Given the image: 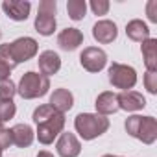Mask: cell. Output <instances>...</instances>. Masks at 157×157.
Returning <instances> with one entry per match:
<instances>
[{
    "instance_id": "6da1fadb",
    "label": "cell",
    "mask_w": 157,
    "mask_h": 157,
    "mask_svg": "<svg viewBox=\"0 0 157 157\" xmlns=\"http://www.w3.org/2000/svg\"><path fill=\"white\" fill-rule=\"evenodd\" d=\"M33 122L37 124V139L41 144H52L54 139L63 133L65 115L56 111L50 104L39 105L33 111Z\"/></svg>"
},
{
    "instance_id": "7a4b0ae2",
    "label": "cell",
    "mask_w": 157,
    "mask_h": 157,
    "mask_svg": "<svg viewBox=\"0 0 157 157\" xmlns=\"http://www.w3.org/2000/svg\"><path fill=\"white\" fill-rule=\"evenodd\" d=\"M74 128L83 140H93L109 129V118L98 113H80L74 120Z\"/></svg>"
},
{
    "instance_id": "3957f363",
    "label": "cell",
    "mask_w": 157,
    "mask_h": 157,
    "mask_svg": "<svg viewBox=\"0 0 157 157\" xmlns=\"http://www.w3.org/2000/svg\"><path fill=\"white\" fill-rule=\"evenodd\" d=\"M126 131L144 144H153L157 139V120L153 117L133 115L126 120Z\"/></svg>"
},
{
    "instance_id": "277c9868",
    "label": "cell",
    "mask_w": 157,
    "mask_h": 157,
    "mask_svg": "<svg viewBox=\"0 0 157 157\" xmlns=\"http://www.w3.org/2000/svg\"><path fill=\"white\" fill-rule=\"evenodd\" d=\"M50 89V80L46 76L39 74V72H26L17 87V93L21 94V98L24 100H33V98H41L48 93Z\"/></svg>"
},
{
    "instance_id": "5b68a950",
    "label": "cell",
    "mask_w": 157,
    "mask_h": 157,
    "mask_svg": "<svg viewBox=\"0 0 157 157\" xmlns=\"http://www.w3.org/2000/svg\"><path fill=\"white\" fill-rule=\"evenodd\" d=\"M56 10H57L56 0H43V2H39V10L35 17V32L46 37L56 32Z\"/></svg>"
},
{
    "instance_id": "8992f818",
    "label": "cell",
    "mask_w": 157,
    "mask_h": 157,
    "mask_svg": "<svg viewBox=\"0 0 157 157\" xmlns=\"http://www.w3.org/2000/svg\"><path fill=\"white\" fill-rule=\"evenodd\" d=\"M109 82L113 83V87L122 89V91H129L135 87L137 83V70L129 65H122V63H113L109 67Z\"/></svg>"
},
{
    "instance_id": "52a82bcc",
    "label": "cell",
    "mask_w": 157,
    "mask_h": 157,
    "mask_svg": "<svg viewBox=\"0 0 157 157\" xmlns=\"http://www.w3.org/2000/svg\"><path fill=\"white\" fill-rule=\"evenodd\" d=\"M10 52H11V57L17 65L24 63L37 54V41L32 37H19L10 44Z\"/></svg>"
},
{
    "instance_id": "ba28073f",
    "label": "cell",
    "mask_w": 157,
    "mask_h": 157,
    "mask_svg": "<svg viewBox=\"0 0 157 157\" xmlns=\"http://www.w3.org/2000/svg\"><path fill=\"white\" fill-rule=\"evenodd\" d=\"M80 63L87 72H100L107 63V54L102 48L89 46L80 54Z\"/></svg>"
},
{
    "instance_id": "9c48e42d",
    "label": "cell",
    "mask_w": 157,
    "mask_h": 157,
    "mask_svg": "<svg viewBox=\"0 0 157 157\" xmlns=\"http://www.w3.org/2000/svg\"><path fill=\"white\" fill-rule=\"evenodd\" d=\"M117 102H118V109H124L128 113L140 111V109L146 107L144 96L137 91H122L120 94H117Z\"/></svg>"
},
{
    "instance_id": "30bf717a",
    "label": "cell",
    "mask_w": 157,
    "mask_h": 157,
    "mask_svg": "<svg viewBox=\"0 0 157 157\" xmlns=\"http://www.w3.org/2000/svg\"><path fill=\"white\" fill-rule=\"evenodd\" d=\"M56 150L61 157H78L82 151V144L76 139L74 133H61V137L56 144Z\"/></svg>"
},
{
    "instance_id": "8fae6325",
    "label": "cell",
    "mask_w": 157,
    "mask_h": 157,
    "mask_svg": "<svg viewBox=\"0 0 157 157\" xmlns=\"http://www.w3.org/2000/svg\"><path fill=\"white\" fill-rule=\"evenodd\" d=\"M2 10L6 11V15L17 22L21 21H26L28 15H30V10H32V4L30 2H22V0H6L2 2Z\"/></svg>"
},
{
    "instance_id": "7c38bea8",
    "label": "cell",
    "mask_w": 157,
    "mask_h": 157,
    "mask_svg": "<svg viewBox=\"0 0 157 157\" xmlns=\"http://www.w3.org/2000/svg\"><path fill=\"white\" fill-rule=\"evenodd\" d=\"M117 35H118V30H117V24L113 21H98L93 26V37L102 44L113 43L117 39Z\"/></svg>"
},
{
    "instance_id": "4fadbf2b",
    "label": "cell",
    "mask_w": 157,
    "mask_h": 157,
    "mask_svg": "<svg viewBox=\"0 0 157 157\" xmlns=\"http://www.w3.org/2000/svg\"><path fill=\"white\" fill-rule=\"evenodd\" d=\"M37 63H39L41 74L46 76V78L52 76V74H57L59 68H61V57H59L54 50H44V52L39 56Z\"/></svg>"
},
{
    "instance_id": "5bb4252c",
    "label": "cell",
    "mask_w": 157,
    "mask_h": 157,
    "mask_svg": "<svg viewBox=\"0 0 157 157\" xmlns=\"http://www.w3.org/2000/svg\"><path fill=\"white\" fill-rule=\"evenodd\" d=\"M82 43H83V33L78 30V28H67V30H63L57 35V44L63 50H67V52L76 50Z\"/></svg>"
},
{
    "instance_id": "9a60e30c",
    "label": "cell",
    "mask_w": 157,
    "mask_h": 157,
    "mask_svg": "<svg viewBox=\"0 0 157 157\" xmlns=\"http://www.w3.org/2000/svg\"><path fill=\"white\" fill-rule=\"evenodd\" d=\"M50 105L63 115V113H67V111L72 109L74 96H72V93L68 89H56L52 93V96H50Z\"/></svg>"
},
{
    "instance_id": "2e32d148",
    "label": "cell",
    "mask_w": 157,
    "mask_h": 157,
    "mask_svg": "<svg viewBox=\"0 0 157 157\" xmlns=\"http://www.w3.org/2000/svg\"><path fill=\"white\" fill-rule=\"evenodd\" d=\"M10 133H11V142L19 148H28L33 142V137H35L33 129L28 124H17L10 129Z\"/></svg>"
},
{
    "instance_id": "e0dca14e",
    "label": "cell",
    "mask_w": 157,
    "mask_h": 157,
    "mask_svg": "<svg viewBox=\"0 0 157 157\" xmlns=\"http://www.w3.org/2000/svg\"><path fill=\"white\" fill-rule=\"evenodd\" d=\"M94 105H96V111H98V115H102V117L113 115V113H117V111H118L117 94H115V93H111V91H105V93L98 94V98H96Z\"/></svg>"
},
{
    "instance_id": "ac0fdd59",
    "label": "cell",
    "mask_w": 157,
    "mask_h": 157,
    "mask_svg": "<svg viewBox=\"0 0 157 157\" xmlns=\"http://www.w3.org/2000/svg\"><path fill=\"white\" fill-rule=\"evenodd\" d=\"M126 33L131 41L135 43H144L150 39V28L146 26V22L135 19V21H129L128 26H126Z\"/></svg>"
},
{
    "instance_id": "d6986e66",
    "label": "cell",
    "mask_w": 157,
    "mask_h": 157,
    "mask_svg": "<svg viewBox=\"0 0 157 157\" xmlns=\"http://www.w3.org/2000/svg\"><path fill=\"white\" fill-rule=\"evenodd\" d=\"M142 57L148 72H157V39H148L142 43Z\"/></svg>"
},
{
    "instance_id": "ffe728a7",
    "label": "cell",
    "mask_w": 157,
    "mask_h": 157,
    "mask_svg": "<svg viewBox=\"0 0 157 157\" xmlns=\"http://www.w3.org/2000/svg\"><path fill=\"white\" fill-rule=\"evenodd\" d=\"M67 11H68V17L72 21H82L85 17V11H87L85 0H68L67 2Z\"/></svg>"
},
{
    "instance_id": "44dd1931",
    "label": "cell",
    "mask_w": 157,
    "mask_h": 157,
    "mask_svg": "<svg viewBox=\"0 0 157 157\" xmlns=\"http://www.w3.org/2000/svg\"><path fill=\"white\" fill-rule=\"evenodd\" d=\"M15 113H17V107H15L13 100H0V120L6 122V120L13 118Z\"/></svg>"
},
{
    "instance_id": "7402d4cb",
    "label": "cell",
    "mask_w": 157,
    "mask_h": 157,
    "mask_svg": "<svg viewBox=\"0 0 157 157\" xmlns=\"http://www.w3.org/2000/svg\"><path fill=\"white\" fill-rule=\"evenodd\" d=\"M17 94V85L11 80H0V100H11Z\"/></svg>"
},
{
    "instance_id": "603a6c76",
    "label": "cell",
    "mask_w": 157,
    "mask_h": 157,
    "mask_svg": "<svg viewBox=\"0 0 157 157\" xmlns=\"http://www.w3.org/2000/svg\"><path fill=\"white\" fill-rule=\"evenodd\" d=\"M0 61L2 63H6L11 70L17 67V63L13 61V57H11V52H10V44H0Z\"/></svg>"
},
{
    "instance_id": "cb8c5ba5",
    "label": "cell",
    "mask_w": 157,
    "mask_h": 157,
    "mask_svg": "<svg viewBox=\"0 0 157 157\" xmlns=\"http://www.w3.org/2000/svg\"><path fill=\"white\" fill-rule=\"evenodd\" d=\"M144 85H146L150 94H157V72H146Z\"/></svg>"
},
{
    "instance_id": "d4e9b609",
    "label": "cell",
    "mask_w": 157,
    "mask_h": 157,
    "mask_svg": "<svg viewBox=\"0 0 157 157\" xmlns=\"http://www.w3.org/2000/svg\"><path fill=\"white\" fill-rule=\"evenodd\" d=\"M91 10L94 15H105L109 11V2L107 0H91Z\"/></svg>"
},
{
    "instance_id": "484cf974",
    "label": "cell",
    "mask_w": 157,
    "mask_h": 157,
    "mask_svg": "<svg viewBox=\"0 0 157 157\" xmlns=\"http://www.w3.org/2000/svg\"><path fill=\"white\" fill-rule=\"evenodd\" d=\"M13 142H11V133L10 129H0V150H6L10 148Z\"/></svg>"
},
{
    "instance_id": "4316f807",
    "label": "cell",
    "mask_w": 157,
    "mask_h": 157,
    "mask_svg": "<svg viewBox=\"0 0 157 157\" xmlns=\"http://www.w3.org/2000/svg\"><path fill=\"white\" fill-rule=\"evenodd\" d=\"M146 13L151 22H157V0H150L146 4Z\"/></svg>"
},
{
    "instance_id": "83f0119b",
    "label": "cell",
    "mask_w": 157,
    "mask_h": 157,
    "mask_svg": "<svg viewBox=\"0 0 157 157\" xmlns=\"http://www.w3.org/2000/svg\"><path fill=\"white\" fill-rule=\"evenodd\" d=\"M10 74H11V68L0 61V80H10Z\"/></svg>"
},
{
    "instance_id": "f1b7e54d",
    "label": "cell",
    "mask_w": 157,
    "mask_h": 157,
    "mask_svg": "<svg viewBox=\"0 0 157 157\" xmlns=\"http://www.w3.org/2000/svg\"><path fill=\"white\" fill-rule=\"evenodd\" d=\"M37 157H54V153H50V151L43 150V151H39V153H37Z\"/></svg>"
},
{
    "instance_id": "f546056e",
    "label": "cell",
    "mask_w": 157,
    "mask_h": 157,
    "mask_svg": "<svg viewBox=\"0 0 157 157\" xmlns=\"http://www.w3.org/2000/svg\"><path fill=\"white\" fill-rule=\"evenodd\" d=\"M102 157H120V155H111V153H107V155H102Z\"/></svg>"
},
{
    "instance_id": "4dcf8cb0",
    "label": "cell",
    "mask_w": 157,
    "mask_h": 157,
    "mask_svg": "<svg viewBox=\"0 0 157 157\" xmlns=\"http://www.w3.org/2000/svg\"><path fill=\"white\" fill-rule=\"evenodd\" d=\"M0 129H4V122L2 120H0Z\"/></svg>"
},
{
    "instance_id": "1f68e13d",
    "label": "cell",
    "mask_w": 157,
    "mask_h": 157,
    "mask_svg": "<svg viewBox=\"0 0 157 157\" xmlns=\"http://www.w3.org/2000/svg\"><path fill=\"white\" fill-rule=\"evenodd\" d=\"M0 157H2V150H0Z\"/></svg>"
},
{
    "instance_id": "d6a6232c",
    "label": "cell",
    "mask_w": 157,
    "mask_h": 157,
    "mask_svg": "<svg viewBox=\"0 0 157 157\" xmlns=\"http://www.w3.org/2000/svg\"><path fill=\"white\" fill-rule=\"evenodd\" d=\"M0 37H2V33H0Z\"/></svg>"
}]
</instances>
